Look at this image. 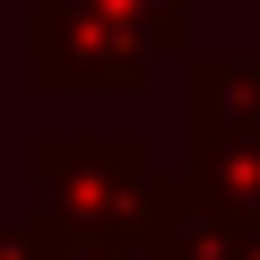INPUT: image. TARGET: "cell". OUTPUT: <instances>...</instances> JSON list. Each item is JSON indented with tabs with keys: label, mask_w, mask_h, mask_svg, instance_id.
<instances>
[{
	"label": "cell",
	"mask_w": 260,
	"mask_h": 260,
	"mask_svg": "<svg viewBox=\"0 0 260 260\" xmlns=\"http://www.w3.org/2000/svg\"><path fill=\"white\" fill-rule=\"evenodd\" d=\"M52 251H61V234L44 217H0V260H52Z\"/></svg>",
	"instance_id": "obj_6"
},
{
	"label": "cell",
	"mask_w": 260,
	"mask_h": 260,
	"mask_svg": "<svg viewBox=\"0 0 260 260\" xmlns=\"http://www.w3.org/2000/svg\"><path fill=\"white\" fill-rule=\"evenodd\" d=\"M174 200H182L191 217L260 225V130H225V139H191V165H182Z\"/></svg>",
	"instance_id": "obj_3"
},
{
	"label": "cell",
	"mask_w": 260,
	"mask_h": 260,
	"mask_svg": "<svg viewBox=\"0 0 260 260\" xmlns=\"http://www.w3.org/2000/svg\"><path fill=\"white\" fill-rule=\"evenodd\" d=\"M26 174H35L44 225L61 243H104V251L148 260L165 243V225L182 217L174 174H156V156L130 130H44L26 148Z\"/></svg>",
	"instance_id": "obj_1"
},
{
	"label": "cell",
	"mask_w": 260,
	"mask_h": 260,
	"mask_svg": "<svg viewBox=\"0 0 260 260\" xmlns=\"http://www.w3.org/2000/svg\"><path fill=\"white\" fill-rule=\"evenodd\" d=\"M191 0H26V78L44 95H139L182 52Z\"/></svg>",
	"instance_id": "obj_2"
},
{
	"label": "cell",
	"mask_w": 260,
	"mask_h": 260,
	"mask_svg": "<svg viewBox=\"0 0 260 260\" xmlns=\"http://www.w3.org/2000/svg\"><path fill=\"white\" fill-rule=\"evenodd\" d=\"M148 260H260V225H225V217H191L182 208Z\"/></svg>",
	"instance_id": "obj_5"
},
{
	"label": "cell",
	"mask_w": 260,
	"mask_h": 260,
	"mask_svg": "<svg viewBox=\"0 0 260 260\" xmlns=\"http://www.w3.org/2000/svg\"><path fill=\"white\" fill-rule=\"evenodd\" d=\"M182 121H191V139L260 130V61H243V52H200V61H191Z\"/></svg>",
	"instance_id": "obj_4"
},
{
	"label": "cell",
	"mask_w": 260,
	"mask_h": 260,
	"mask_svg": "<svg viewBox=\"0 0 260 260\" xmlns=\"http://www.w3.org/2000/svg\"><path fill=\"white\" fill-rule=\"evenodd\" d=\"M52 260H130V251H104V243H61Z\"/></svg>",
	"instance_id": "obj_7"
}]
</instances>
